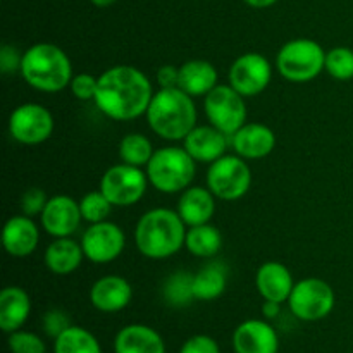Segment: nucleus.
<instances>
[{"instance_id":"1","label":"nucleus","mask_w":353,"mask_h":353,"mask_svg":"<svg viewBox=\"0 0 353 353\" xmlns=\"http://www.w3.org/2000/svg\"><path fill=\"white\" fill-rule=\"evenodd\" d=\"M154 88L143 71L134 65H114L99 76L95 103L114 121H133L147 112Z\"/></svg>"},{"instance_id":"2","label":"nucleus","mask_w":353,"mask_h":353,"mask_svg":"<svg viewBox=\"0 0 353 353\" xmlns=\"http://www.w3.org/2000/svg\"><path fill=\"white\" fill-rule=\"evenodd\" d=\"M186 224L178 210L157 207L140 217L134 228V245L143 257L164 261L185 247Z\"/></svg>"},{"instance_id":"3","label":"nucleus","mask_w":353,"mask_h":353,"mask_svg":"<svg viewBox=\"0 0 353 353\" xmlns=\"http://www.w3.org/2000/svg\"><path fill=\"white\" fill-rule=\"evenodd\" d=\"M148 128L169 141L185 140L196 126V107L193 97L181 88H161L154 93L147 112Z\"/></svg>"},{"instance_id":"4","label":"nucleus","mask_w":353,"mask_h":353,"mask_svg":"<svg viewBox=\"0 0 353 353\" xmlns=\"http://www.w3.org/2000/svg\"><path fill=\"white\" fill-rule=\"evenodd\" d=\"M21 76L31 88L43 93H57L72 81L69 55L54 43H34L23 52Z\"/></svg>"},{"instance_id":"5","label":"nucleus","mask_w":353,"mask_h":353,"mask_svg":"<svg viewBox=\"0 0 353 353\" xmlns=\"http://www.w3.org/2000/svg\"><path fill=\"white\" fill-rule=\"evenodd\" d=\"M195 172V159L185 150V147L157 148L147 164L150 185L157 192L168 195L185 192L188 186H192Z\"/></svg>"},{"instance_id":"6","label":"nucleus","mask_w":353,"mask_h":353,"mask_svg":"<svg viewBox=\"0 0 353 353\" xmlns=\"http://www.w3.org/2000/svg\"><path fill=\"white\" fill-rule=\"evenodd\" d=\"M326 50L310 38H295L279 48L276 68L292 83H309L324 71Z\"/></svg>"},{"instance_id":"7","label":"nucleus","mask_w":353,"mask_h":353,"mask_svg":"<svg viewBox=\"0 0 353 353\" xmlns=\"http://www.w3.org/2000/svg\"><path fill=\"white\" fill-rule=\"evenodd\" d=\"M252 186V169L240 155H223L209 165L207 188L216 199L234 202L248 193Z\"/></svg>"},{"instance_id":"8","label":"nucleus","mask_w":353,"mask_h":353,"mask_svg":"<svg viewBox=\"0 0 353 353\" xmlns=\"http://www.w3.org/2000/svg\"><path fill=\"white\" fill-rule=\"evenodd\" d=\"M336 303V295L330 283L319 278H305L295 283L288 299L293 316L305 323H316L330 316Z\"/></svg>"},{"instance_id":"9","label":"nucleus","mask_w":353,"mask_h":353,"mask_svg":"<svg viewBox=\"0 0 353 353\" xmlns=\"http://www.w3.org/2000/svg\"><path fill=\"white\" fill-rule=\"evenodd\" d=\"M205 116L212 126L223 131L228 137H233L247 123V103L245 97L238 93L233 86L217 85L203 100Z\"/></svg>"},{"instance_id":"10","label":"nucleus","mask_w":353,"mask_h":353,"mask_svg":"<svg viewBox=\"0 0 353 353\" xmlns=\"http://www.w3.org/2000/svg\"><path fill=\"white\" fill-rule=\"evenodd\" d=\"M147 172L130 164L110 165L100 179V190L114 207H131L143 199L148 186Z\"/></svg>"},{"instance_id":"11","label":"nucleus","mask_w":353,"mask_h":353,"mask_svg":"<svg viewBox=\"0 0 353 353\" xmlns=\"http://www.w3.org/2000/svg\"><path fill=\"white\" fill-rule=\"evenodd\" d=\"M54 128V116L41 103H23L10 112L9 134L21 145L43 143L52 137Z\"/></svg>"},{"instance_id":"12","label":"nucleus","mask_w":353,"mask_h":353,"mask_svg":"<svg viewBox=\"0 0 353 353\" xmlns=\"http://www.w3.org/2000/svg\"><path fill=\"white\" fill-rule=\"evenodd\" d=\"M272 79V65L259 52H247L231 64L228 83L238 93L250 99L264 92Z\"/></svg>"},{"instance_id":"13","label":"nucleus","mask_w":353,"mask_h":353,"mask_svg":"<svg viewBox=\"0 0 353 353\" xmlns=\"http://www.w3.org/2000/svg\"><path fill=\"white\" fill-rule=\"evenodd\" d=\"M81 247L85 259L93 264H109L114 262L126 247L124 231L110 221L90 224L81 236Z\"/></svg>"},{"instance_id":"14","label":"nucleus","mask_w":353,"mask_h":353,"mask_svg":"<svg viewBox=\"0 0 353 353\" xmlns=\"http://www.w3.org/2000/svg\"><path fill=\"white\" fill-rule=\"evenodd\" d=\"M83 221L79 202L68 195L50 196L41 212V226L50 236L68 238Z\"/></svg>"},{"instance_id":"15","label":"nucleus","mask_w":353,"mask_h":353,"mask_svg":"<svg viewBox=\"0 0 353 353\" xmlns=\"http://www.w3.org/2000/svg\"><path fill=\"white\" fill-rule=\"evenodd\" d=\"M133 299V288L123 276H103L90 288V303L103 314H116L126 309Z\"/></svg>"},{"instance_id":"16","label":"nucleus","mask_w":353,"mask_h":353,"mask_svg":"<svg viewBox=\"0 0 353 353\" xmlns=\"http://www.w3.org/2000/svg\"><path fill=\"white\" fill-rule=\"evenodd\" d=\"M233 348L236 353H278L279 336L265 321L248 319L234 330Z\"/></svg>"},{"instance_id":"17","label":"nucleus","mask_w":353,"mask_h":353,"mask_svg":"<svg viewBox=\"0 0 353 353\" xmlns=\"http://www.w3.org/2000/svg\"><path fill=\"white\" fill-rule=\"evenodd\" d=\"M236 155L245 161L264 159L276 148V134L269 126L262 123H245L236 133L231 137Z\"/></svg>"},{"instance_id":"18","label":"nucleus","mask_w":353,"mask_h":353,"mask_svg":"<svg viewBox=\"0 0 353 353\" xmlns=\"http://www.w3.org/2000/svg\"><path fill=\"white\" fill-rule=\"evenodd\" d=\"M2 243L3 250L10 257H28L37 250L38 243H40V231L31 217L24 216V214L12 216L10 219H7L6 226H3Z\"/></svg>"},{"instance_id":"19","label":"nucleus","mask_w":353,"mask_h":353,"mask_svg":"<svg viewBox=\"0 0 353 353\" xmlns=\"http://www.w3.org/2000/svg\"><path fill=\"white\" fill-rule=\"evenodd\" d=\"M185 150L195 159V162L212 164L217 159L226 155L228 134L217 130L216 126H195L183 140Z\"/></svg>"},{"instance_id":"20","label":"nucleus","mask_w":353,"mask_h":353,"mask_svg":"<svg viewBox=\"0 0 353 353\" xmlns=\"http://www.w3.org/2000/svg\"><path fill=\"white\" fill-rule=\"evenodd\" d=\"M295 286L290 269L281 262H265L257 269L255 288L264 300L285 303L288 302L292 290Z\"/></svg>"},{"instance_id":"21","label":"nucleus","mask_w":353,"mask_h":353,"mask_svg":"<svg viewBox=\"0 0 353 353\" xmlns=\"http://www.w3.org/2000/svg\"><path fill=\"white\" fill-rule=\"evenodd\" d=\"M178 214L188 228L210 223L216 212V196L203 186H188L178 200Z\"/></svg>"},{"instance_id":"22","label":"nucleus","mask_w":353,"mask_h":353,"mask_svg":"<svg viewBox=\"0 0 353 353\" xmlns=\"http://www.w3.org/2000/svg\"><path fill=\"white\" fill-rule=\"evenodd\" d=\"M114 353H165V343L154 327L130 324L116 334Z\"/></svg>"},{"instance_id":"23","label":"nucleus","mask_w":353,"mask_h":353,"mask_svg":"<svg viewBox=\"0 0 353 353\" xmlns=\"http://www.w3.org/2000/svg\"><path fill=\"white\" fill-rule=\"evenodd\" d=\"M31 314V299L21 286H6L0 292V327L10 334L21 330Z\"/></svg>"},{"instance_id":"24","label":"nucleus","mask_w":353,"mask_h":353,"mask_svg":"<svg viewBox=\"0 0 353 353\" xmlns=\"http://www.w3.org/2000/svg\"><path fill=\"white\" fill-rule=\"evenodd\" d=\"M85 252L81 243L68 238H55L45 250V265L55 276H69L81 265Z\"/></svg>"},{"instance_id":"25","label":"nucleus","mask_w":353,"mask_h":353,"mask_svg":"<svg viewBox=\"0 0 353 353\" xmlns=\"http://www.w3.org/2000/svg\"><path fill=\"white\" fill-rule=\"evenodd\" d=\"M217 69L209 61L193 59L179 68V88L190 97H205L217 86Z\"/></svg>"},{"instance_id":"26","label":"nucleus","mask_w":353,"mask_h":353,"mask_svg":"<svg viewBox=\"0 0 353 353\" xmlns=\"http://www.w3.org/2000/svg\"><path fill=\"white\" fill-rule=\"evenodd\" d=\"M228 286V268L223 262H209L193 274V295L200 302H212Z\"/></svg>"},{"instance_id":"27","label":"nucleus","mask_w":353,"mask_h":353,"mask_svg":"<svg viewBox=\"0 0 353 353\" xmlns=\"http://www.w3.org/2000/svg\"><path fill=\"white\" fill-rule=\"evenodd\" d=\"M185 248L192 255L199 259H212L223 248V236L221 231L210 223L192 226L186 231Z\"/></svg>"},{"instance_id":"28","label":"nucleus","mask_w":353,"mask_h":353,"mask_svg":"<svg viewBox=\"0 0 353 353\" xmlns=\"http://www.w3.org/2000/svg\"><path fill=\"white\" fill-rule=\"evenodd\" d=\"M54 353H102V347L88 330L71 326L54 340Z\"/></svg>"},{"instance_id":"29","label":"nucleus","mask_w":353,"mask_h":353,"mask_svg":"<svg viewBox=\"0 0 353 353\" xmlns=\"http://www.w3.org/2000/svg\"><path fill=\"white\" fill-rule=\"evenodd\" d=\"M154 145L145 134L130 133L121 140L119 143V159L121 162L137 168H147L154 155Z\"/></svg>"},{"instance_id":"30","label":"nucleus","mask_w":353,"mask_h":353,"mask_svg":"<svg viewBox=\"0 0 353 353\" xmlns=\"http://www.w3.org/2000/svg\"><path fill=\"white\" fill-rule=\"evenodd\" d=\"M162 296L171 307H186L195 300L193 295V274L176 271L162 285Z\"/></svg>"},{"instance_id":"31","label":"nucleus","mask_w":353,"mask_h":353,"mask_svg":"<svg viewBox=\"0 0 353 353\" xmlns=\"http://www.w3.org/2000/svg\"><path fill=\"white\" fill-rule=\"evenodd\" d=\"M324 71L336 81L353 79V50L348 47H334L326 52Z\"/></svg>"},{"instance_id":"32","label":"nucleus","mask_w":353,"mask_h":353,"mask_svg":"<svg viewBox=\"0 0 353 353\" xmlns=\"http://www.w3.org/2000/svg\"><path fill=\"white\" fill-rule=\"evenodd\" d=\"M112 203L102 193V190L99 192H90L79 200V209H81L83 221L90 224L102 223V221H107L110 210H112Z\"/></svg>"},{"instance_id":"33","label":"nucleus","mask_w":353,"mask_h":353,"mask_svg":"<svg viewBox=\"0 0 353 353\" xmlns=\"http://www.w3.org/2000/svg\"><path fill=\"white\" fill-rule=\"evenodd\" d=\"M10 353H47L45 341L31 331L17 330L7 338Z\"/></svg>"},{"instance_id":"34","label":"nucleus","mask_w":353,"mask_h":353,"mask_svg":"<svg viewBox=\"0 0 353 353\" xmlns=\"http://www.w3.org/2000/svg\"><path fill=\"white\" fill-rule=\"evenodd\" d=\"M41 326L47 336H50L52 340H55L57 336H61L68 327H71V317L68 316V312L61 309H52L48 312H45L43 319H41Z\"/></svg>"},{"instance_id":"35","label":"nucleus","mask_w":353,"mask_h":353,"mask_svg":"<svg viewBox=\"0 0 353 353\" xmlns=\"http://www.w3.org/2000/svg\"><path fill=\"white\" fill-rule=\"evenodd\" d=\"M97 86H99V78L90 72H79V74L72 76V81L69 85L72 95L78 100H93L97 93Z\"/></svg>"},{"instance_id":"36","label":"nucleus","mask_w":353,"mask_h":353,"mask_svg":"<svg viewBox=\"0 0 353 353\" xmlns=\"http://www.w3.org/2000/svg\"><path fill=\"white\" fill-rule=\"evenodd\" d=\"M48 199L41 188H28L21 196V210L24 216L34 217L41 216Z\"/></svg>"},{"instance_id":"37","label":"nucleus","mask_w":353,"mask_h":353,"mask_svg":"<svg viewBox=\"0 0 353 353\" xmlns=\"http://www.w3.org/2000/svg\"><path fill=\"white\" fill-rule=\"evenodd\" d=\"M179 353H221V348L214 338L207 334H195L183 343Z\"/></svg>"},{"instance_id":"38","label":"nucleus","mask_w":353,"mask_h":353,"mask_svg":"<svg viewBox=\"0 0 353 353\" xmlns=\"http://www.w3.org/2000/svg\"><path fill=\"white\" fill-rule=\"evenodd\" d=\"M21 62H23V54H19L14 45H2L0 47V71L3 74H12V72L21 71Z\"/></svg>"},{"instance_id":"39","label":"nucleus","mask_w":353,"mask_h":353,"mask_svg":"<svg viewBox=\"0 0 353 353\" xmlns=\"http://www.w3.org/2000/svg\"><path fill=\"white\" fill-rule=\"evenodd\" d=\"M157 83L161 88H179V68L172 64L162 65L157 71Z\"/></svg>"},{"instance_id":"40","label":"nucleus","mask_w":353,"mask_h":353,"mask_svg":"<svg viewBox=\"0 0 353 353\" xmlns=\"http://www.w3.org/2000/svg\"><path fill=\"white\" fill-rule=\"evenodd\" d=\"M281 312V303L272 302V300H264V305H262V314H264L265 319H276Z\"/></svg>"},{"instance_id":"41","label":"nucleus","mask_w":353,"mask_h":353,"mask_svg":"<svg viewBox=\"0 0 353 353\" xmlns=\"http://www.w3.org/2000/svg\"><path fill=\"white\" fill-rule=\"evenodd\" d=\"M248 7H254V9H268V7L274 6L278 0H243Z\"/></svg>"},{"instance_id":"42","label":"nucleus","mask_w":353,"mask_h":353,"mask_svg":"<svg viewBox=\"0 0 353 353\" xmlns=\"http://www.w3.org/2000/svg\"><path fill=\"white\" fill-rule=\"evenodd\" d=\"M95 7H100V9H105V7H110L112 3H116L117 0H90Z\"/></svg>"}]
</instances>
